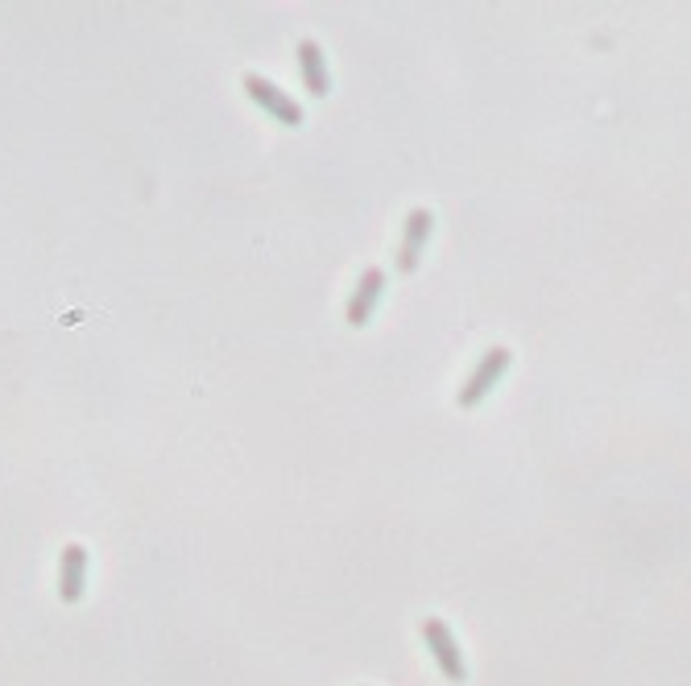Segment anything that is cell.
I'll return each instance as SVG.
<instances>
[{"label":"cell","instance_id":"obj_5","mask_svg":"<svg viewBox=\"0 0 691 686\" xmlns=\"http://www.w3.org/2000/svg\"><path fill=\"white\" fill-rule=\"evenodd\" d=\"M431 228H435V215L431 211H423V207L410 211V224H406V236H402V269L406 273L418 265V253H423Z\"/></svg>","mask_w":691,"mask_h":686},{"label":"cell","instance_id":"obj_7","mask_svg":"<svg viewBox=\"0 0 691 686\" xmlns=\"http://www.w3.org/2000/svg\"><path fill=\"white\" fill-rule=\"evenodd\" d=\"M431 641H435V658L443 662V670L452 674V678H464V662H460V653H456V641H452V633H447L439 620H431V625L423 629Z\"/></svg>","mask_w":691,"mask_h":686},{"label":"cell","instance_id":"obj_4","mask_svg":"<svg viewBox=\"0 0 691 686\" xmlns=\"http://www.w3.org/2000/svg\"><path fill=\"white\" fill-rule=\"evenodd\" d=\"M381 290H385V273H381V269H369L365 277H360V286H356V294H352V302H348V323H352V327H365V323H369V315H373V306H377Z\"/></svg>","mask_w":691,"mask_h":686},{"label":"cell","instance_id":"obj_3","mask_svg":"<svg viewBox=\"0 0 691 686\" xmlns=\"http://www.w3.org/2000/svg\"><path fill=\"white\" fill-rule=\"evenodd\" d=\"M505 368H509V348H493L485 360L476 364L472 377H468V389L460 393V405H476L480 397H485V393L501 381V372H505Z\"/></svg>","mask_w":691,"mask_h":686},{"label":"cell","instance_id":"obj_2","mask_svg":"<svg viewBox=\"0 0 691 686\" xmlns=\"http://www.w3.org/2000/svg\"><path fill=\"white\" fill-rule=\"evenodd\" d=\"M87 587V550L79 542L63 546V558H58V600L63 604H79Z\"/></svg>","mask_w":691,"mask_h":686},{"label":"cell","instance_id":"obj_1","mask_svg":"<svg viewBox=\"0 0 691 686\" xmlns=\"http://www.w3.org/2000/svg\"><path fill=\"white\" fill-rule=\"evenodd\" d=\"M245 91L261 112H269L278 124H286V129H298V124H303V108H298L278 83H269L261 75H245Z\"/></svg>","mask_w":691,"mask_h":686},{"label":"cell","instance_id":"obj_6","mask_svg":"<svg viewBox=\"0 0 691 686\" xmlns=\"http://www.w3.org/2000/svg\"><path fill=\"white\" fill-rule=\"evenodd\" d=\"M298 71H303V83H307L311 96H327L332 79H327V62H323V50L315 42L298 46Z\"/></svg>","mask_w":691,"mask_h":686}]
</instances>
